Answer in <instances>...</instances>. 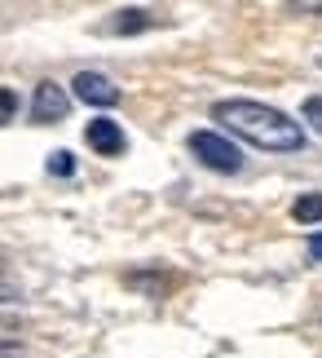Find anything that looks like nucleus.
<instances>
[{"label":"nucleus","mask_w":322,"mask_h":358,"mask_svg":"<svg viewBox=\"0 0 322 358\" xmlns=\"http://www.w3.org/2000/svg\"><path fill=\"white\" fill-rule=\"evenodd\" d=\"M212 120L226 133L243 137V142L261 146V150H274V155H296V150H305L300 120H291L278 106H265V102H251V98H226V102L212 106Z\"/></svg>","instance_id":"f257e3e1"},{"label":"nucleus","mask_w":322,"mask_h":358,"mask_svg":"<svg viewBox=\"0 0 322 358\" xmlns=\"http://www.w3.org/2000/svg\"><path fill=\"white\" fill-rule=\"evenodd\" d=\"M190 155L203 164V169H212V173H239L243 169V150L230 142L226 133H217V129H199V133H190Z\"/></svg>","instance_id":"f03ea898"},{"label":"nucleus","mask_w":322,"mask_h":358,"mask_svg":"<svg viewBox=\"0 0 322 358\" xmlns=\"http://www.w3.org/2000/svg\"><path fill=\"white\" fill-rule=\"evenodd\" d=\"M66 111H71V93L62 85H53V80H40L36 98H31V120L36 124H58V120H66Z\"/></svg>","instance_id":"7ed1b4c3"},{"label":"nucleus","mask_w":322,"mask_h":358,"mask_svg":"<svg viewBox=\"0 0 322 358\" xmlns=\"http://www.w3.org/2000/svg\"><path fill=\"white\" fill-rule=\"evenodd\" d=\"M71 85H75V98L89 102V106H97V111H106V106L119 102V85L110 76H102V71H80Z\"/></svg>","instance_id":"20e7f679"},{"label":"nucleus","mask_w":322,"mask_h":358,"mask_svg":"<svg viewBox=\"0 0 322 358\" xmlns=\"http://www.w3.org/2000/svg\"><path fill=\"white\" fill-rule=\"evenodd\" d=\"M84 142H89V150H97V155H124L129 150V137H124V129L115 120H89V129H84Z\"/></svg>","instance_id":"39448f33"},{"label":"nucleus","mask_w":322,"mask_h":358,"mask_svg":"<svg viewBox=\"0 0 322 358\" xmlns=\"http://www.w3.org/2000/svg\"><path fill=\"white\" fill-rule=\"evenodd\" d=\"M291 217H296L300 226H322V195H318V190L300 195L296 203H291Z\"/></svg>","instance_id":"423d86ee"},{"label":"nucleus","mask_w":322,"mask_h":358,"mask_svg":"<svg viewBox=\"0 0 322 358\" xmlns=\"http://www.w3.org/2000/svg\"><path fill=\"white\" fill-rule=\"evenodd\" d=\"M106 27H110V31H119V36H129V31H142V27H150V13H146V9H119Z\"/></svg>","instance_id":"0eeeda50"},{"label":"nucleus","mask_w":322,"mask_h":358,"mask_svg":"<svg viewBox=\"0 0 322 358\" xmlns=\"http://www.w3.org/2000/svg\"><path fill=\"white\" fill-rule=\"evenodd\" d=\"M49 173L53 177H71L75 173V155H71V150H53V155H49Z\"/></svg>","instance_id":"6e6552de"},{"label":"nucleus","mask_w":322,"mask_h":358,"mask_svg":"<svg viewBox=\"0 0 322 358\" xmlns=\"http://www.w3.org/2000/svg\"><path fill=\"white\" fill-rule=\"evenodd\" d=\"M13 115H18V93H13V89H0V124H9Z\"/></svg>","instance_id":"1a4fd4ad"},{"label":"nucleus","mask_w":322,"mask_h":358,"mask_svg":"<svg viewBox=\"0 0 322 358\" xmlns=\"http://www.w3.org/2000/svg\"><path fill=\"white\" fill-rule=\"evenodd\" d=\"M305 120L322 133V93H318V98H305Z\"/></svg>","instance_id":"9d476101"},{"label":"nucleus","mask_w":322,"mask_h":358,"mask_svg":"<svg viewBox=\"0 0 322 358\" xmlns=\"http://www.w3.org/2000/svg\"><path fill=\"white\" fill-rule=\"evenodd\" d=\"M309 257L322 266V230H318V235H309Z\"/></svg>","instance_id":"9b49d317"},{"label":"nucleus","mask_w":322,"mask_h":358,"mask_svg":"<svg viewBox=\"0 0 322 358\" xmlns=\"http://www.w3.org/2000/svg\"><path fill=\"white\" fill-rule=\"evenodd\" d=\"M0 301H22L18 287H9V283H0Z\"/></svg>","instance_id":"f8f14e48"}]
</instances>
